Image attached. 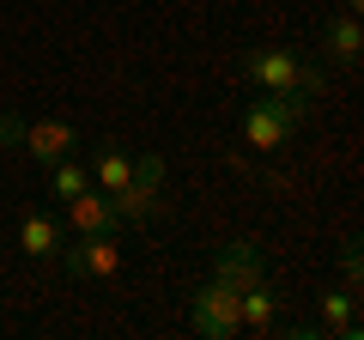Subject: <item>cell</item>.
I'll use <instances>...</instances> for the list:
<instances>
[{
	"label": "cell",
	"instance_id": "cell-8",
	"mask_svg": "<svg viewBox=\"0 0 364 340\" xmlns=\"http://www.w3.org/2000/svg\"><path fill=\"white\" fill-rule=\"evenodd\" d=\"M316 328H322L328 340H358L364 334V322H358V292H322L316 298Z\"/></svg>",
	"mask_w": 364,
	"mask_h": 340
},
{
	"label": "cell",
	"instance_id": "cell-10",
	"mask_svg": "<svg viewBox=\"0 0 364 340\" xmlns=\"http://www.w3.org/2000/svg\"><path fill=\"white\" fill-rule=\"evenodd\" d=\"M237 316H243L249 334H273V322H279V292H273V280H255V286L237 292Z\"/></svg>",
	"mask_w": 364,
	"mask_h": 340
},
{
	"label": "cell",
	"instance_id": "cell-15",
	"mask_svg": "<svg viewBox=\"0 0 364 340\" xmlns=\"http://www.w3.org/2000/svg\"><path fill=\"white\" fill-rule=\"evenodd\" d=\"M340 274H346V292H358V280H364V262H358V243H346V249H340Z\"/></svg>",
	"mask_w": 364,
	"mask_h": 340
},
{
	"label": "cell",
	"instance_id": "cell-12",
	"mask_svg": "<svg viewBox=\"0 0 364 340\" xmlns=\"http://www.w3.org/2000/svg\"><path fill=\"white\" fill-rule=\"evenodd\" d=\"M61 225L49 219V213H25V219H18V249H25V255H37V262H55V255H61Z\"/></svg>",
	"mask_w": 364,
	"mask_h": 340
},
{
	"label": "cell",
	"instance_id": "cell-3",
	"mask_svg": "<svg viewBox=\"0 0 364 340\" xmlns=\"http://www.w3.org/2000/svg\"><path fill=\"white\" fill-rule=\"evenodd\" d=\"M55 262L73 280H116L122 274V231H85V237H73V243H61Z\"/></svg>",
	"mask_w": 364,
	"mask_h": 340
},
{
	"label": "cell",
	"instance_id": "cell-17",
	"mask_svg": "<svg viewBox=\"0 0 364 340\" xmlns=\"http://www.w3.org/2000/svg\"><path fill=\"white\" fill-rule=\"evenodd\" d=\"M340 6H346V13H358V6H364V0H340Z\"/></svg>",
	"mask_w": 364,
	"mask_h": 340
},
{
	"label": "cell",
	"instance_id": "cell-2",
	"mask_svg": "<svg viewBox=\"0 0 364 340\" xmlns=\"http://www.w3.org/2000/svg\"><path fill=\"white\" fill-rule=\"evenodd\" d=\"M298 116H304L298 97L261 92L255 104L243 110V146H249V152H286L291 134H298Z\"/></svg>",
	"mask_w": 364,
	"mask_h": 340
},
{
	"label": "cell",
	"instance_id": "cell-4",
	"mask_svg": "<svg viewBox=\"0 0 364 340\" xmlns=\"http://www.w3.org/2000/svg\"><path fill=\"white\" fill-rule=\"evenodd\" d=\"M158 188H164V158H158V152H140V158H134V176L109 195L116 219H122V225H146V219L158 213Z\"/></svg>",
	"mask_w": 364,
	"mask_h": 340
},
{
	"label": "cell",
	"instance_id": "cell-14",
	"mask_svg": "<svg viewBox=\"0 0 364 340\" xmlns=\"http://www.w3.org/2000/svg\"><path fill=\"white\" fill-rule=\"evenodd\" d=\"M85 183H91L85 152H67V158H55V164H49V195H55V201H73Z\"/></svg>",
	"mask_w": 364,
	"mask_h": 340
},
{
	"label": "cell",
	"instance_id": "cell-9",
	"mask_svg": "<svg viewBox=\"0 0 364 340\" xmlns=\"http://www.w3.org/2000/svg\"><path fill=\"white\" fill-rule=\"evenodd\" d=\"M67 231H73V237H85V231H122V219H116V207H109L104 188L85 183L73 201H67Z\"/></svg>",
	"mask_w": 364,
	"mask_h": 340
},
{
	"label": "cell",
	"instance_id": "cell-16",
	"mask_svg": "<svg viewBox=\"0 0 364 340\" xmlns=\"http://www.w3.org/2000/svg\"><path fill=\"white\" fill-rule=\"evenodd\" d=\"M18 134H25V122L6 110V116H0V146H18Z\"/></svg>",
	"mask_w": 364,
	"mask_h": 340
},
{
	"label": "cell",
	"instance_id": "cell-13",
	"mask_svg": "<svg viewBox=\"0 0 364 340\" xmlns=\"http://www.w3.org/2000/svg\"><path fill=\"white\" fill-rule=\"evenodd\" d=\"M128 176H134V152H128V146H116V140H104V146H97V158H91V188L116 195Z\"/></svg>",
	"mask_w": 364,
	"mask_h": 340
},
{
	"label": "cell",
	"instance_id": "cell-11",
	"mask_svg": "<svg viewBox=\"0 0 364 340\" xmlns=\"http://www.w3.org/2000/svg\"><path fill=\"white\" fill-rule=\"evenodd\" d=\"M358 55H364V25H358V13H340V18H328V25H322V61L352 67Z\"/></svg>",
	"mask_w": 364,
	"mask_h": 340
},
{
	"label": "cell",
	"instance_id": "cell-6",
	"mask_svg": "<svg viewBox=\"0 0 364 340\" xmlns=\"http://www.w3.org/2000/svg\"><path fill=\"white\" fill-rule=\"evenodd\" d=\"M18 146H25V152L37 158L43 170H49L55 158H67V152H85V140H79V128H73V122H55V116L31 122V128L18 134Z\"/></svg>",
	"mask_w": 364,
	"mask_h": 340
},
{
	"label": "cell",
	"instance_id": "cell-7",
	"mask_svg": "<svg viewBox=\"0 0 364 340\" xmlns=\"http://www.w3.org/2000/svg\"><path fill=\"white\" fill-rule=\"evenodd\" d=\"M213 280L231 292L255 286V280H267V262H261V243H249V237H237V243L219 249V262H213Z\"/></svg>",
	"mask_w": 364,
	"mask_h": 340
},
{
	"label": "cell",
	"instance_id": "cell-1",
	"mask_svg": "<svg viewBox=\"0 0 364 340\" xmlns=\"http://www.w3.org/2000/svg\"><path fill=\"white\" fill-rule=\"evenodd\" d=\"M243 73L255 79L261 92H279V97H298L304 110L322 97V67L304 61L298 49H249L243 55Z\"/></svg>",
	"mask_w": 364,
	"mask_h": 340
},
{
	"label": "cell",
	"instance_id": "cell-5",
	"mask_svg": "<svg viewBox=\"0 0 364 340\" xmlns=\"http://www.w3.org/2000/svg\"><path fill=\"white\" fill-rule=\"evenodd\" d=\"M188 328H195L200 340H231V334H243L237 292H231V286H219V280H207V286L188 298Z\"/></svg>",
	"mask_w": 364,
	"mask_h": 340
}]
</instances>
